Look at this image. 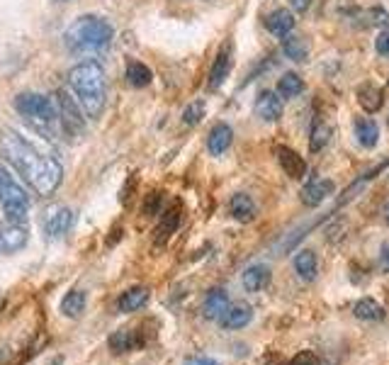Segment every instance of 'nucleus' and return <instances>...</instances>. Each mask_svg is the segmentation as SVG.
<instances>
[{"label":"nucleus","instance_id":"1","mask_svg":"<svg viewBox=\"0 0 389 365\" xmlns=\"http://www.w3.org/2000/svg\"><path fill=\"white\" fill-rule=\"evenodd\" d=\"M0 156L25 178L42 198H49L59 190L64 180V168L56 158L37 151L27 139L15 134L12 129L0 132Z\"/></svg>","mask_w":389,"mask_h":365},{"label":"nucleus","instance_id":"2","mask_svg":"<svg viewBox=\"0 0 389 365\" xmlns=\"http://www.w3.org/2000/svg\"><path fill=\"white\" fill-rule=\"evenodd\" d=\"M69 88L80 102L83 113L91 119H97L107 102V78L105 71L95 61H83L69 71Z\"/></svg>","mask_w":389,"mask_h":365},{"label":"nucleus","instance_id":"3","mask_svg":"<svg viewBox=\"0 0 389 365\" xmlns=\"http://www.w3.org/2000/svg\"><path fill=\"white\" fill-rule=\"evenodd\" d=\"M113 37L115 30L107 20L95 15H83L71 22V27L64 34V42L73 54H97L113 44Z\"/></svg>","mask_w":389,"mask_h":365},{"label":"nucleus","instance_id":"4","mask_svg":"<svg viewBox=\"0 0 389 365\" xmlns=\"http://www.w3.org/2000/svg\"><path fill=\"white\" fill-rule=\"evenodd\" d=\"M15 110L25 117V122L34 129V132H42L44 137L54 134V127H56V105L49 95L42 93H20L15 97Z\"/></svg>","mask_w":389,"mask_h":365},{"label":"nucleus","instance_id":"5","mask_svg":"<svg viewBox=\"0 0 389 365\" xmlns=\"http://www.w3.org/2000/svg\"><path fill=\"white\" fill-rule=\"evenodd\" d=\"M0 204L12 224H22L30 215V195L3 163H0Z\"/></svg>","mask_w":389,"mask_h":365},{"label":"nucleus","instance_id":"6","mask_svg":"<svg viewBox=\"0 0 389 365\" xmlns=\"http://www.w3.org/2000/svg\"><path fill=\"white\" fill-rule=\"evenodd\" d=\"M56 113H59V124L69 137H83L86 134V117H83V108L75 100V95L66 88L56 91Z\"/></svg>","mask_w":389,"mask_h":365},{"label":"nucleus","instance_id":"7","mask_svg":"<svg viewBox=\"0 0 389 365\" xmlns=\"http://www.w3.org/2000/svg\"><path fill=\"white\" fill-rule=\"evenodd\" d=\"M231 64H234V44H231V39H226L219 49L212 69H209V91H219L224 86V81L231 73Z\"/></svg>","mask_w":389,"mask_h":365},{"label":"nucleus","instance_id":"8","mask_svg":"<svg viewBox=\"0 0 389 365\" xmlns=\"http://www.w3.org/2000/svg\"><path fill=\"white\" fill-rule=\"evenodd\" d=\"M71 226H73V212L64 204H54L44 212V231L49 239L64 237V234H69Z\"/></svg>","mask_w":389,"mask_h":365},{"label":"nucleus","instance_id":"9","mask_svg":"<svg viewBox=\"0 0 389 365\" xmlns=\"http://www.w3.org/2000/svg\"><path fill=\"white\" fill-rule=\"evenodd\" d=\"M253 110H256V117H261L263 122H277V119L283 117V100L277 97V93L263 91L256 97Z\"/></svg>","mask_w":389,"mask_h":365},{"label":"nucleus","instance_id":"10","mask_svg":"<svg viewBox=\"0 0 389 365\" xmlns=\"http://www.w3.org/2000/svg\"><path fill=\"white\" fill-rule=\"evenodd\" d=\"M229 295H226V290H222V287H214V290L207 292V297H204L202 302V314L207 319H212V322H219V319L224 317L226 309H229Z\"/></svg>","mask_w":389,"mask_h":365},{"label":"nucleus","instance_id":"11","mask_svg":"<svg viewBox=\"0 0 389 365\" xmlns=\"http://www.w3.org/2000/svg\"><path fill=\"white\" fill-rule=\"evenodd\" d=\"M331 193H333V182H331L329 178H316L309 185H304L299 198H302V204H307V207H316V204L324 202Z\"/></svg>","mask_w":389,"mask_h":365},{"label":"nucleus","instance_id":"12","mask_svg":"<svg viewBox=\"0 0 389 365\" xmlns=\"http://www.w3.org/2000/svg\"><path fill=\"white\" fill-rule=\"evenodd\" d=\"M275 156H277V161H280V166H283V171L287 173L290 178H304V173H307V161H304L297 151L290 149V146H277Z\"/></svg>","mask_w":389,"mask_h":365},{"label":"nucleus","instance_id":"13","mask_svg":"<svg viewBox=\"0 0 389 365\" xmlns=\"http://www.w3.org/2000/svg\"><path fill=\"white\" fill-rule=\"evenodd\" d=\"M231 141H234V129L229 127L226 122H219L212 127L207 137V151L212 156H222L224 151H229Z\"/></svg>","mask_w":389,"mask_h":365},{"label":"nucleus","instance_id":"14","mask_svg":"<svg viewBox=\"0 0 389 365\" xmlns=\"http://www.w3.org/2000/svg\"><path fill=\"white\" fill-rule=\"evenodd\" d=\"M253 319V309L251 305H246V302H239V305H231L229 309H226V314L222 319H219V324H222V329H229V331H236V329H244L248 327Z\"/></svg>","mask_w":389,"mask_h":365},{"label":"nucleus","instance_id":"15","mask_svg":"<svg viewBox=\"0 0 389 365\" xmlns=\"http://www.w3.org/2000/svg\"><path fill=\"white\" fill-rule=\"evenodd\" d=\"M107 344H110V349L115 353H129V351L139 349V346L144 344V338H141L139 331H134V329H119V331H115L113 336L107 338Z\"/></svg>","mask_w":389,"mask_h":365},{"label":"nucleus","instance_id":"16","mask_svg":"<svg viewBox=\"0 0 389 365\" xmlns=\"http://www.w3.org/2000/svg\"><path fill=\"white\" fill-rule=\"evenodd\" d=\"M27 244V229L22 224H10L0 229V253H15Z\"/></svg>","mask_w":389,"mask_h":365},{"label":"nucleus","instance_id":"17","mask_svg":"<svg viewBox=\"0 0 389 365\" xmlns=\"http://www.w3.org/2000/svg\"><path fill=\"white\" fill-rule=\"evenodd\" d=\"M241 280H244V287L248 292H261L270 283V268L266 263H253L244 270V278Z\"/></svg>","mask_w":389,"mask_h":365},{"label":"nucleus","instance_id":"18","mask_svg":"<svg viewBox=\"0 0 389 365\" xmlns=\"http://www.w3.org/2000/svg\"><path fill=\"white\" fill-rule=\"evenodd\" d=\"M357 102L368 115H375L384 105V91L375 83H363L357 88Z\"/></svg>","mask_w":389,"mask_h":365},{"label":"nucleus","instance_id":"19","mask_svg":"<svg viewBox=\"0 0 389 365\" xmlns=\"http://www.w3.org/2000/svg\"><path fill=\"white\" fill-rule=\"evenodd\" d=\"M229 215L234 217L236 222H241V224L251 222L253 217H256V202L251 200V195L236 193L234 198L229 200Z\"/></svg>","mask_w":389,"mask_h":365},{"label":"nucleus","instance_id":"20","mask_svg":"<svg viewBox=\"0 0 389 365\" xmlns=\"http://www.w3.org/2000/svg\"><path fill=\"white\" fill-rule=\"evenodd\" d=\"M266 27L270 34H275V37H287L290 32H292L294 27V15L290 10H272L270 15L266 17Z\"/></svg>","mask_w":389,"mask_h":365},{"label":"nucleus","instance_id":"21","mask_svg":"<svg viewBox=\"0 0 389 365\" xmlns=\"http://www.w3.org/2000/svg\"><path fill=\"white\" fill-rule=\"evenodd\" d=\"M180 212H182V207H180V202H176V204H171L168 210L161 215V224H158V229H156V242L158 244H163L165 239L171 237L173 231L178 229V224H180Z\"/></svg>","mask_w":389,"mask_h":365},{"label":"nucleus","instance_id":"22","mask_svg":"<svg viewBox=\"0 0 389 365\" xmlns=\"http://www.w3.org/2000/svg\"><path fill=\"white\" fill-rule=\"evenodd\" d=\"M146 302H149V290H146V287H132V290L122 292L117 307H119V311H124V314H132V311L141 309Z\"/></svg>","mask_w":389,"mask_h":365},{"label":"nucleus","instance_id":"23","mask_svg":"<svg viewBox=\"0 0 389 365\" xmlns=\"http://www.w3.org/2000/svg\"><path fill=\"white\" fill-rule=\"evenodd\" d=\"M294 270H297V275L302 280L311 283L319 275V263H316L314 251H297V256H294Z\"/></svg>","mask_w":389,"mask_h":365},{"label":"nucleus","instance_id":"24","mask_svg":"<svg viewBox=\"0 0 389 365\" xmlns=\"http://www.w3.org/2000/svg\"><path fill=\"white\" fill-rule=\"evenodd\" d=\"M355 137H357V141L365 146V149H373V146L379 141L377 122H375V119H368V117L355 119Z\"/></svg>","mask_w":389,"mask_h":365},{"label":"nucleus","instance_id":"25","mask_svg":"<svg viewBox=\"0 0 389 365\" xmlns=\"http://www.w3.org/2000/svg\"><path fill=\"white\" fill-rule=\"evenodd\" d=\"M353 314L357 319H363V322H379L384 317V307L379 302L370 300V297H363V300H357L353 305Z\"/></svg>","mask_w":389,"mask_h":365},{"label":"nucleus","instance_id":"26","mask_svg":"<svg viewBox=\"0 0 389 365\" xmlns=\"http://www.w3.org/2000/svg\"><path fill=\"white\" fill-rule=\"evenodd\" d=\"M86 309V292L83 290H71L66 292V297L61 300V311H64L69 319H75L83 314Z\"/></svg>","mask_w":389,"mask_h":365},{"label":"nucleus","instance_id":"27","mask_svg":"<svg viewBox=\"0 0 389 365\" xmlns=\"http://www.w3.org/2000/svg\"><path fill=\"white\" fill-rule=\"evenodd\" d=\"M127 81L132 83L134 88H146L151 81H154V73L146 64L141 61H129L127 64Z\"/></svg>","mask_w":389,"mask_h":365},{"label":"nucleus","instance_id":"28","mask_svg":"<svg viewBox=\"0 0 389 365\" xmlns=\"http://www.w3.org/2000/svg\"><path fill=\"white\" fill-rule=\"evenodd\" d=\"M304 91V81H302V75L297 73H285L280 81H277V95L280 97H297L299 93Z\"/></svg>","mask_w":389,"mask_h":365},{"label":"nucleus","instance_id":"29","mask_svg":"<svg viewBox=\"0 0 389 365\" xmlns=\"http://www.w3.org/2000/svg\"><path fill=\"white\" fill-rule=\"evenodd\" d=\"M283 51L287 59L304 61L307 56H309V44H307V39H302V37H285Z\"/></svg>","mask_w":389,"mask_h":365},{"label":"nucleus","instance_id":"30","mask_svg":"<svg viewBox=\"0 0 389 365\" xmlns=\"http://www.w3.org/2000/svg\"><path fill=\"white\" fill-rule=\"evenodd\" d=\"M331 134H333V129H331L329 124L316 122L314 129H311V137H309V151L311 154H316V151L324 149V146L331 141Z\"/></svg>","mask_w":389,"mask_h":365},{"label":"nucleus","instance_id":"31","mask_svg":"<svg viewBox=\"0 0 389 365\" xmlns=\"http://www.w3.org/2000/svg\"><path fill=\"white\" fill-rule=\"evenodd\" d=\"M204 110H207V105H204V100H195L192 105H187L185 113H182V122L187 124V127H195V124L202 122L204 117Z\"/></svg>","mask_w":389,"mask_h":365},{"label":"nucleus","instance_id":"32","mask_svg":"<svg viewBox=\"0 0 389 365\" xmlns=\"http://www.w3.org/2000/svg\"><path fill=\"white\" fill-rule=\"evenodd\" d=\"M161 200H163V193L154 190V193H151L149 198H146V202H144V215H149V217L158 215V212H161Z\"/></svg>","mask_w":389,"mask_h":365},{"label":"nucleus","instance_id":"33","mask_svg":"<svg viewBox=\"0 0 389 365\" xmlns=\"http://www.w3.org/2000/svg\"><path fill=\"white\" fill-rule=\"evenodd\" d=\"M290 365H321V360L316 358V353H311V351H302V353H297L290 360Z\"/></svg>","mask_w":389,"mask_h":365},{"label":"nucleus","instance_id":"34","mask_svg":"<svg viewBox=\"0 0 389 365\" xmlns=\"http://www.w3.org/2000/svg\"><path fill=\"white\" fill-rule=\"evenodd\" d=\"M370 25H377V27H387V25H389V15L382 10V8H375V10H370Z\"/></svg>","mask_w":389,"mask_h":365},{"label":"nucleus","instance_id":"35","mask_svg":"<svg viewBox=\"0 0 389 365\" xmlns=\"http://www.w3.org/2000/svg\"><path fill=\"white\" fill-rule=\"evenodd\" d=\"M375 49H377V54L389 56V30H384V32L375 39Z\"/></svg>","mask_w":389,"mask_h":365},{"label":"nucleus","instance_id":"36","mask_svg":"<svg viewBox=\"0 0 389 365\" xmlns=\"http://www.w3.org/2000/svg\"><path fill=\"white\" fill-rule=\"evenodd\" d=\"M182 365H219V363L214 358H209V355H192Z\"/></svg>","mask_w":389,"mask_h":365},{"label":"nucleus","instance_id":"37","mask_svg":"<svg viewBox=\"0 0 389 365\" xmlns=\"http://www.w3.org/2000/svg\"><path fill=\"white\" fill-rule=\"evenodd\" d=\"M379 268L389 273V242H384L382 248H379Z\"/></svg>","mask_w":389,"mask_h":365},{"label":"nucleus","instance_id":"38","mask_svg":"<svg viewBox=\"0 0 389 365\" xmlns=\"http://www.w3.org/2000/svg\"><path fill=\"white\" fill-rule=\"evenodd\" d=\"M311 5V0H290V8L297 12H304V10H309Z\"/></svg>","mask_w":389,"mask_h":365},{"label":"nucleus","instance_id":"39","mask_svg":"<svg viewBox=\"0 0 389 365\" xmlns=\"http://www.w3.org/2000/svg\"><path fill=\"white\" fill-rule=\"evenodd\" d=\"M382 215H384V222H387V224H389V202H387V204H384V210H382Z\"/></svg>","mask_w":389,"mask_h":365},{"label":"nucleus","instance_id":"40","mask_svg":"<svg viewBox=\"0 0 389 365\" xmlns=\"http://www.w3.org/2000/svg\"><path fill=\"white\" fill-rule=\"evenodd\" d=\"M61 3H66V0H61Z\"/></svg>","mask_w":389,"mask_h":365},{"label":"nucleus","instance_id":"41","mask_svg":"<svg viewBox=\"0 0 389 365\" xmlns=\"http://www.w3.org/2000/svg\"><path fill=\"white\" fill-rule=\"evenodd\" d=\"M387 122H389V117H387Z\"/></svg>","mask_w":389,"mask_h":365}]
</instances>
